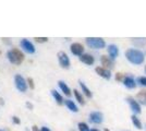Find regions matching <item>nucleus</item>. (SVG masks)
I'll return each instance as SVG.
<instances>
[{
	"label": "nucleus",
	"instance_id": "obj_7",
	"mask_svg": "<svg viewBox=\"0 0 146 131\" xmlns=\"http://www.w3.org/2000/svg\"><path fill=\"white\" fill-rule=\"evenodd\" d=\"M70 49H71V53H72L73 55H75V56H82L83 55V51H84V47H83V45L80 43H73L71 45V47H70Z\"/></svg>",
	"mask_w": 146,
	"mask_h": 131
},
{
	"label": "nucleus",
	"instance_id": "obj_16",
	"mask_svg": "<svg viewBox=\"0 0 146 131\" xmlns=\"http://www.w3.org/2000/svg\"><path fill=\"white\" fill-rule=\"evenodd\" d=\"M64 104H66V106L71 110V112H79V108H78V106L73 103V100H64Z\"/></svg>",
	"mask_w": 146,
	"mask_h": 131
},
{
	"label": "nucleus",
	"instance_id": "obj_28",
	"mask_svg": "<svg viewBox=\"0 0 146 131\" xmlns=\"http://www.w3.org/2000/svg\"><path fill=\"white\" fill-rule=\"evenodd\" d=\"M12 120H13V122H14V124H17V125H19V124L21 122V121H20V119H19L18 117H17V116H13V117H12Z\"/></svg>",
	"mask_w": 146,
	"mask_h": 131
},
{
	"label": "nucleus",
	"instance_id": "obj_2",
	"mask_svg": "<svg viewBox=\"0 0 146 131\" xmlns=\"http://www.w3.org/2000/svg\"><path fill=\"white\" fill-rule=\"evenodd\" d=\"M7 57L9 59V61L13 65H21V63L24 61V54L18 48H12L7 53Z\"/></svg>",
	"mask_w": 146,
	"mask_h": 131
},
{
	"label": "nucleus",
	"instance_id": "obj_24",
	"mask_svg": "<svg viewBox=\"0 0 146 131\" xmlns=\"http://www.w3.org/2000/svg\"><path fill=\"white\" fill-rule=\"evenodd\" d=\"M136 82H137L140 85H142V86L146 87V78L145 76H140V78H137V79H136Z\"/></svg>",
	"mask_w": 146,
	"mask_h": 131
},
{
	"label": "nucleus",
	"instance_id": "obj_6",
	"mask_svg": "<svg viewBox=\"0 0 146 131\" xmlns=\"http://www.w3.org/2000/svg\"><path fill=\"white\" fill-rule=\"evenodd\" d=\"M20 45H21V47H22L26 53H29V54H34V53H35V47H34V45L31 43L30 41L23 38V39L20 42Z\"/></svg>",
	"mask_w": 146,
	"mask_h": 131
},
{
	"label": "nucleus",
	"instance_id": "obj_32",
	"mask_svg": "<svg viewBox=\"0 0 146 131\" xmlns=\"http://www.w3.org/2000/svg\"><path fill=\"white\" fill-rule=\"evenodd\" d=\"M0 104H1V105H3V104H5V100H3V98H0Z\"/></svg>",
	"mask_w": 146,
	"mask_h": 131
},
{
	"label": "nucleus",
	"instance_id": "obj_23",
	"mask_svg": "<svg viewBox=\"0 0 146 131\" xmlns=\"http://www.w3.org/2000/svg\"><path fill=\"white\" fill-rule=\"evenodd\" d=\"M78 127H79L80 131H91L90 128H88V126L86 125L85 122H80L79 125H78Z\"/></svg>",
	"mask_w": 146,
	"mask_h": 131
},
{
	"label": "nucleus",
	"instance_id": "obj_17",
	"mask_svg": "<svg viewBox=\"0 0 146 131\" xmlns=\"http://www.w3.org/2000/svg\"><path fill=\"white\" fill-rule=\"evenodd\" d=\"M58 84H59V87L61 88V91L63 92V93L66 94L67 96H70L71 95V90L69 88V86H68L67 84L64 83L63 81H59L58 82Z\"/></svg>",
	"mask_w": 146,
	"mask_h": 131
},
{
	"label": "nucleus",
	"instance_id": "obj_12",
	"mask_svg": "<svg viewBox=\"0 0 146 131\" xmlns=\"http://www.w3.org/2000/svg\"><path fill=\"white\" fill-rule=\"evenodd\" d=\"M80 60L82 61V63H84L85 65H88V66H91L93 63H95V59H94V57L90 55V54H83L82 56L80 57Z\"/></svg>",
	"mask_w": 146,
	"mask_h": 131
},
{
	"label": "nucleus",
	"instance_id": "obj_11",
	"mask_svg": "<svg viewBox=\"0 0 146 131\" xmlns=\"http://www.w3.org/2000/svg\"><path fill=\"white\" fill-rule=\"evenodd\" d=\"M100 63L103 65V68L105 69H112L113 68V60L107 56H102L100 57Z\"/></svg>",
	"mask_w": 146,
	"mask_h": 131
},
{
	"label": "nucleus",
	"instance_id": "obj_18",
	"mask_svg": "<svg viewBox=\"0 0 146 131\" xmlns=\"http://www.w3.org/2000/svg\"><path fill=\"white\" fill-rule=\"evenodd\" d=\"M79 83H80V86H81V88H82V92L85 94V96L86 97H88V98H91L92 96H93V94H92V92H91V90L88 88V87L86 86L85 84L83 83L82 81H79Z\"/></svg>",
	"mask_w": 146,
	"mask_h": 131
},
{
	"label": "nucleus",
	"instance_id": "obj_20",
	"mask_svg": "<svg viewBox=\"0 0 146 131\" xmlns=\"http://www.w3.org/2000/svg\"><path fill=\"white\" fill-rule=\"evenodd\" d=\"M132 43L136 47H143L146 45V38H132Z\"/></svg>",
	"mask_w": 146,
	"mask_h": 131
},
{
	"label": "nucleus",
	"instance_id": "obj_3",
	"mask_svg": "<svg viewBox=\"0 0 146 131\" xmlns=\"http://www.w3.org/2000/svg\"><path fill=\"white\" fill-rule=\"evenodd\" d=\"M86 44L88 47L94 48V49H102L106 46V43L103 38L99 37H87L85 39Z\"/></svg>",
	"mask_w": 146,
	"mask_h": 131
},
{
	"label": "nucleus",
	"instance_id": "obj_26",
	"mask_svg": "<svg viewBox=\"0 0 146 131\" xmlns=\"http://www.w3.org/2000/svg\"><path fill=\"white\" fill-rule=\"evenodd\" d=\"M27 84L30 85V88H32V90H34V88H35V85H34V80H33L32 78H29V79H27Z\"/></svg>",
	"mask_w": 146,
	"mask_h": 131
},
{
	"label": "nucleus",
	"instance_id": "obj_21",
	"mask_svg": "<svg viewBox=\"0 0 146 131\" xmlns=\"http://www.w3.org/2000/svg\"><path fill=\"white\" fill-rule=\"evenodd\" d=\"M73 93H74V96H75V98H76V100L79 102L81 105H84L85 104V100H84V98H83V96H82V94L80 93L78 90H74L73 91Z\"/></svg>",
	"mask_w": 146,
	"mask_h": 131
},
{
	"label": "nucleus",
	"instance_id": "obj_4",
	"mask_svg": "<svg viewBox=\"0 0 146 131\" xmlns=\"http://www.w3.org/2000/svg\"><path fill=\"white\" fill-rule=\"evenodd\" d=\"M14 83H15V86H17V88L20 92H22V93L26 92V90H27V81L21 74H17L14 76Z\"/></svg>",
	"mask_w": 146,
	"mask_h": 131
},
{
	"label": "nucleus",
	"instance_id": "obj_13",
	"mask_svg": "<svg viewBox=\"0 0 146 131\" xmlns=\"http://www.w3.org/2000/svg\"><path fill=\"white\" fill-rule=\"evenodd\" d=\"M108 54H109L110 58L113 60V59H116L117 57H118V54H119V49H118V47H117L116 45H109L108 46Z\"/></svg>",
	"mask_w": 146,
	"mask_h": 131
},
{
	"label": "nucleus",
	"instance_id": "obj_30",
	"mask_svg": "<svg viewBox=\"0 0 146 131\" xmlns=\"http://www.w3.org/2000/svg\"><path fill=\"white\" fill-rule=\"evenodd\" d=\"M32 129H33V131H42V130H39V129H38V127H37V126H33V127H32Z\"/></svg>",
	"mask_w": 146,
	"mask_h": 131
},
{
	"label": "nucleus",
	"instance_id": "obj_1",
	"mask_svg": "<svg viewBox=\"0 0 146 131\" xmlns=\"http://www.w3.org/2000/svg\"><path fill=\"white\" fill-rule=\"evenodd\" d=\"M125 57L130 63H132L133 65H141L144 61V54L137 49H128L125 51Z\"/></svg>",
	"mask_w": 146,
	"mask_h": 131
},
{
	"label": "nucleus",
	"instance_id": "obj_8",
	"mask_svg": "<svg viewBox=\"0 0 146 131\" xmlns=\"http://www.w3.org/2000/svg\"><path fill=\"white\" fill-rule=\"evenodd\" d=\"M127 100H128V103H129V105H130V107H131V109H132L135 114H141L142 110H141V106H140V104H139L137 100H135L133 97H128Z\"/></svg>",
	"mask_w": 146,
	"mask_h": 131
},
{
	"label": "nucleus",
	"instance_id": "obj_15",
	"mask_svg": "<svg viewBox=\"0 0 146 131\" xmlns=\"http://www.w3.org/2000/svg\"><path fill=\"white\" fill-rule=\"evenodd\" d=\"M123 84H124V86L128 87V88H134L135 85H136V82L134 81V79L132 76H127L123 80Z\"/></svg>",
	"mask_w": 146,
	"mask_h": 131
},
{
	"label": "nucleus",
	"instance_id": "obj_19",
	"mask_svg": "<svg viewBox=\"0 0 146 131\" xmlns=\"http://www.w3.org/2000/svg\"><path fill=\"white\" fill-rule=\"evenodd\" d=\"M51 95L54 96V98L56 100V102H57L58 105H62V104L64 103V100H63V98H62V96H61L60 94L58 93L56 90H52V91H51Z\"/></svg>",
	"mask_w": 146,
	"mask_h": 131
},
{
	"label": "nucleus",
	"instance_id": "obj_35",
	"mask_svg": "<svg viewBox=\"0 0 146 131\" xmlns=\"http://www.w3.org/2000/svg\"><path fill=\"white\" fill-rule=\"evenodd\" d=\"M145 72H146V66H145Z\"/></svg>",
	"mask_w": 146,
	"mask_h": 131
},
{
	"label": "nucleus",
	"instance_id": "obj_29",
	"mask_svg": "<svg viewBox=\"0 0 146 131\" xmlns=\"http://www.w3.org/2000/svg\"><path fill=\"white\" fill-rule=\"evenodd\" d=\"M25 105H26V107H27L29 109H33V104H31L30 102H26V104H25Z\"/></svg>",
	"mask_w": 146,
	"mask_h": 131
},
{
	"label": "nucleus",
	"instance_id": "obj_27",
	"mask_svg": "<svg viewBox=\"0 0 146 131\" xmlns=\"http://www.w3.org/2000/svg\"><path fill=\"white\" fill-rule=\"evenodd\" d=\"M124 78H123V74L122 73H117L116 74V81H123Z\"/></svg>",
	"mask_w": 146,
	"mask_h": 131
},
{
	"label": "nucleus",
	"instance_id": "obj_22",
	"mask_svg": "<svg viewBox=\"0 0 146 131\" xmlns=\"http://www.w3.org/2000/svg\"><path fill=\"white\" fill-rule=\"evenodd\" d=\"M131 119H132V122H133V125L137 128V129H142L143 127H142V124H141V121H140V119L139 118H136V116L135 115H133L132 117H131Z\"/></svg>",
	"mask_w": 146,
	"mask_h": 131
},
{
	"label": "nucleus",
	"instance_id": "obj_33",
	"mask_svg": "<svg viewBox=\"0 0 146 131\" xmlns=\"http://www.w3.org/2000/svg\"><path fill=\"white\" fill-rule=\"evenodd\" d=\"M91 131H99V130H98V129H92Z\"/></svg>",
	"mask_w": 146,
	"mask_h": 131
},
{
	"label": "nucleus",
	"instance_id": "obj_9",
	"mask_svg": "<svg viewBox=\"0 0 146 131\" xmlns=\"http://www.w3.org/2000/svg\"><path fill=\"white\" fill-rule=\"evenodd\" d=\"M90 120L94 124H102L104 120V116L102 112H93L90 114Z\"/></svg>",
	"mask_w": 146,
	"mask_h": 131
},
{
	"label": "nucleus",
	"instance_id": "obj_36",
	"mask_svg": "<svg viewBox=\"0 0 146 131\" xmlns=\"http://www.w3.org/2000/svg\"><path fill=\"white\" fill-rule=\"evenodd\" d=\"M0 131H3V130H0Z\"/></svg>",
	"mask_w": 146,
	"mask_h": 131
},
{
	"label": "nucleus",
	"instance_id": "obj_25",
	"mask_svg": "<svg viewBox=\"0 0 146 131\" xmlns=\"http://www.w3.org/2000/svg\"><path fill=\"white\" fill-rule=\"evenodd\" d=\"M34 39L37 43H46V42H48V38L47 37H35Z\"/></svg>",
	"mask_w": 146,
	"mask_h": 131
},
{
	"label": "nucleus",
	"instance_id": "obj_34",
	"mask_svg": "<svg viewBox=\"0 0 146 131\" xmlns=\"http://www.w3.org/2000/svg\"><path fill=\"white\" fill-rule=\"evenodd\" d=\"M105 131H110L109 129H105Z\"/></svg>",
	"mask_w": 146,
	"mask_h": 131
},
{
	"label": "nucleus",
	"instance_id": "obj_10",
	"mask_svg": "<svg viewBox=\"0 0 146 131\" xmlns=\"http://www.w3.org/2000/svg\"><path fill=\"white\" fill-rule=\"evenodd\" d=\"M95 71H96V73L98 75H100L102 78L106 79V80H109L110 78H111V73H110V71L108 69H105L103 67H97V68L95 69Z\"/></svg>",
	"mask_w": 146,
	"mask_h": 131
},
{
	"label": "nucleus",
	"instance_id": "obj_31",
	"mask_svg": "<svg viewBox=\"0 0 146 131\" xmlns=\"http://www.w3.org/2000/svg\"><path fill=\"white\" fill-rule=\"evenodd\" d=\"M42 131H50V130H49L47 127H43V128H42Z\"/></svg>",
	"mask_w": 146,
	"mask_h": 131
},
{
	"label": "nucleus",
	"instance_id": "obj_5",
	"mask_svg": "<svg viewBox=\"0 0 146 131\" xmlns=\"http://www.w3.org/2000/svg\"><path fill=\"white\" fill-rule=\"evenodd\" d=\"M58 60H59V65L62 68H70V59H69V57L64 51H59L58 53Z\"/></svg>",
	"mask_w": 146,
	"mask_h": 131
},
{
	"label": "nucleus",
	"instance_id": "obj_14",
	"mask_svg": "<svg viewBox=\"0 0 146 131\" xmlns=\"http://www.w3.org/2000/svg\"><path fill=\"white\" fill-rule=\"evenodd\" d=\"M136 100L139 102V104L146 106V90H142L136 94Z\"/></svg>",
	"mask_w": 146,
	"mask_h": 131
}]
</instances>
